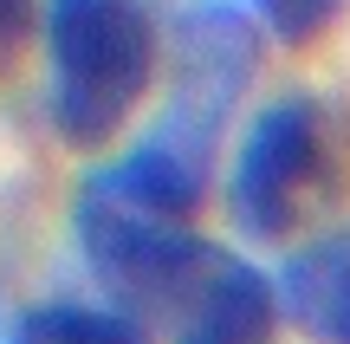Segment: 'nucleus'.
<instances>
[{"mask_svg": "<svg viewBox=\"0 0 350 344\" xmlns=\"http://www.w3.org/2000/svg\"><path fill=\"white\" fill-rule=\"evenodd\" d=\"M156 20L143 0H46V117L65 150H104L156 78Z\"/></svg>", "mask_w": 350, "mask_h": 344, "instance_id": "2", "label": "nucleus"}, {"mask_svg": "<svg viewBox=\"0 0 350 344\" xmlns=\"http://www.w3.org/2000/svg\"><path fill=\"white\" fill-rule=\"evenodd\" d=\"M13 344H150V332L137 319H124L117 306L52 299V306H33L13 325Z\"/></svg>", "mask_w": 350, "mask_h": 344, "instance_id": "7", "label": "nucleus"}, {"mask_svg": "<svg viewBox=\"0 0 350 344\" xmlns=\"http://www.w3.org/2000/svg\"><path fill=\"white\" fill-rule=\"evenodd\" d=\"M253 72H260V26L247 7H234V0L182 7L169 39V111L130 156H117L124 182L150 195L163 215L188 221L208 195L221 130L240 111Z\"/></svg>", "mask_w": 350, "mask_h": 344, "instance_id": "1", "label": "nucleus"}, {"mask_svg": "<svg viewBox=\"0 0 350 344\" xmlns=\"http://www.w3.org/2000/svg\"><path fill=\"white\" fill-rule=\"evenodd\" d=\"M331 169V130H325V104L292 91L273 98L260 117L247 124L227 169V215L247 241H279L299 228L305 202L325 189Z\"/></svg>", "mask_w": 350, "mask_h": 344, "instance_id": "4", "label": "nucleus"}, {"mask_svg": "<svg viewBox=\"0 0 350 344\" xmlns=\"http://www.w3.org/2000/svg\"><path fill=\"white\" fill-rule=\"evenodd\" d=\"M279 286L227 254L201 306L182 319V344H279Z\"/></svg>", "mask_w": 350, "mask_h": 344, "instance_id": "6", "label": "nucleus"}, {"mask_svg": "<svg viewBox=\"0 0 350 344\" xmlns=\"http://www.w3.org/2000/svg\"><path fill=\"white\" fill-rule=\"evenodd\" d=\"M72 234H78V247H85L98 286L117 299V312L137 319V325H143V312H150V319H188V312L201 306V293L214 286L221 260H227L221 247H208L188 221H169V215H156V208L130 202L98 169H91V176L78 182V195H72Z\"/></svg>", "mask_w": 350, "mask_h": 344, "instance_id": "3", "label": "nucleus"}, {"mask_svg": "<svg viewBox=\"0 0 350 344\" xmlns=\"http://www.w3.org/2000/svg\"><path fill=\"white\" fill-rule=\"evenodd\" d=\"M273 286H279V312L312 344H350V228L299 247Z\"/></svg>", "mask_w": 350, "mask_h": 344, "instance_id": "5", "label": "nucleus"}, {"mask_svg": "<svg viewBox=\"0 0 350 344\" xmlns=\"http://www.w3.org/2000/svg\"><path fill=\"white\" fill-rule=\"evenodd\" d=\"M33 0H0V78L20 65V52H26V39H33Z\"/></svg>", "mask_w": 350, "mask_h": 344, "instance_id": "9", "label": "nucleus"}, {"mask_svg": "<svg viewBox=\"0 0 350 344\" xmlns=\"http://www.w3.org/2000/svg\"><path fill=\"white\" fill-rule=\"evenodd\" d=\"M253 26L273 33L279 46H318L331 26L350 13V0H247Z\"/></svg>", "mask_w": 350, "mask_h": 344, "instance_id": "8", "label": "nucleus"}]
</instances>
